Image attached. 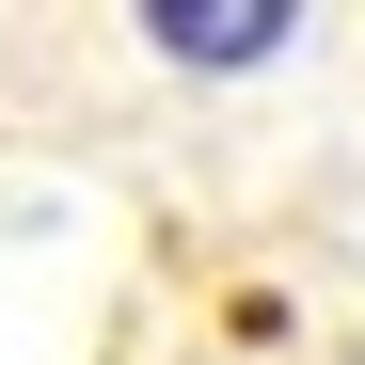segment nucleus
<instances>
[{
    "instance_id": "f257e3e1",
    "label": "nucleus",
    "mask_w": 365,
    "mask_h": 365,
    "mask_svg": "<svg viewBox=\"0 0 365 365\" xmlns=\"http://www.w3.org/2000/svg\"><path fill=\"white\" fill-rule=\"evenodd\" d=\"M286 32H302V0H143V48L175 80H238V64H270Z\"/></svg>"
}]
</instances>
